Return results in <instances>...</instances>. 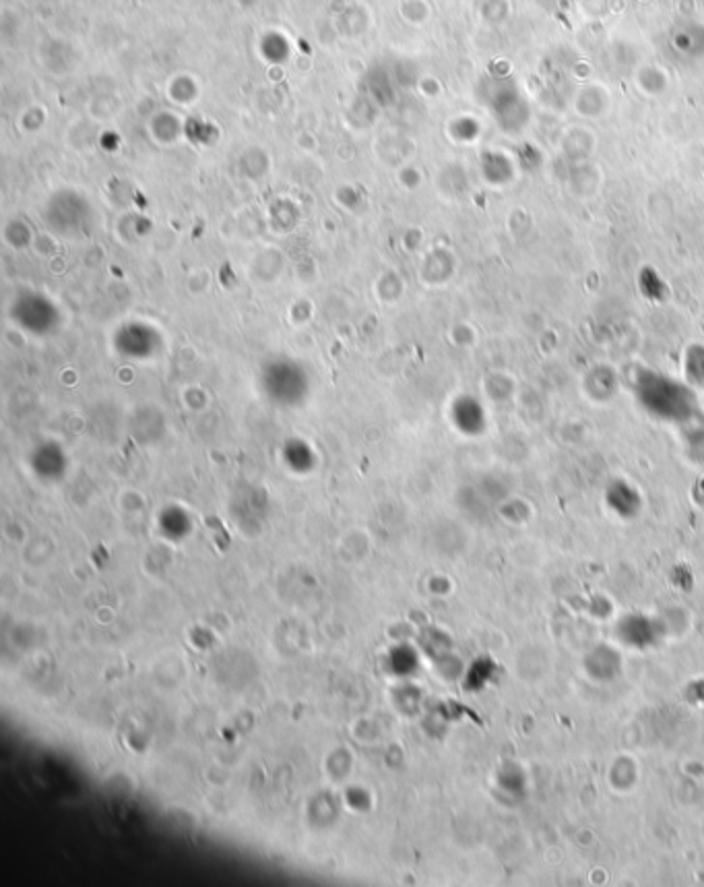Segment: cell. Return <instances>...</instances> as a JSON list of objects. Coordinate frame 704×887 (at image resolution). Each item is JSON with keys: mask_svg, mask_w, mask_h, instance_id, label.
Masks as SVG:
<instances>
[{"mask_svg": "<svg viewBox=\"0 0 704 887\" xmlns=\"http://www.w3.org/2000/svg\"><path fill=\"white\" fill-rule=\"evenodd\" d=\"M606 501L609 509L614 513H618L620 517L631 519L640 511V494L637 493V488H632L631 484L624 480H615L612 486L607 488Z\"/></svg>", "mask_w": 704, "mask_h": 887, "instance_id": "obj_4", "label": "cell"}, {"mask_svg": "<svg viewBox=\"0 0 704 887\" xmlns=\"http://www.w3.org/2000/svg\"><path fill=\"white\" fill-rule=\"evenodd\" d=\"M661 625L646 614H626L618 623V639L631 648L649 650L661 639Z\"/></svg>", "mask_w": 704, "mask_h": 887, "instance_id": "obj_2", "label": "cell"}, {"mask_svg": "<svg viewBox=\"0 0 704 887\" xmlns=\"http://www.w3.org/2000/svg\"><path fill=\"white\" fill-rule=\"evenodd\" d=\"M634 393L640 406L657 420L671 422V424H692L700 416L699 397L692 387L665 377L661 372L638 375Z\"/></svg>", "mask_w": 704, "mask_h": 887, "instance_id": "obj_1", "label": "cell"}, {"mask_svg": "<svg viewBox=\"0 0 704 887\" xmlns=\"http://www.w3.org/2000/svg\"><path fill=\"white\" fill-rule=\"evenodd\" d=\"M584 668L597 681H612L620 674L622 657L618 651L609 645H597L591 654L584 657Z\"/></svg>", "mask_w": 704, "mask_h": 887, "instance_id": "obj_3", "label": "cell"}, {"mask_svg": "<svg viewBox=\"0 0 704 887\" xmlns=\"http://www.w3.org/2000/svg\"><path fill=\"white\" fill-rule=\"evenodd\" d=\"M688 451L692 459L699 463H704V428H696L688 434Z\"/></svg>", "mask_w": 704, "mask_h": 887, "instance_id": "obj_6", "label": "cell"}, {"mask_svg": "<svg viewBox=\"0 0 704 887\" xmlns=\"http://www.w3.org/2000/svg\"><path fill=\"white\" fill-rule=\"evenodd\" d=\"M684 370L688 372V378L694 383H704V347H692L688 356L684 358Z\"/></svg>", "mask_w": 704, "mask_h": 887, "instance_id": "obj_5", "label": "cell"}]
</instances>
